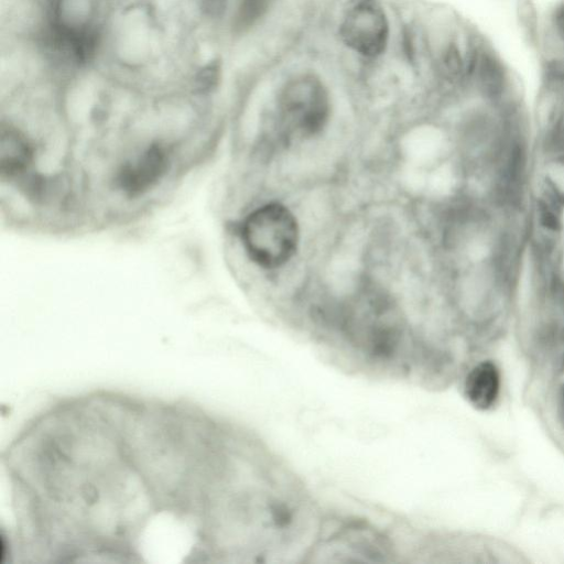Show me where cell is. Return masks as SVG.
<instances>
[{"mask_svg": "<svg viewBox=\"0 0 564 564\" xmlns=\"http://www.w3.org/2000/svg\"><path fill=\"white\" fill-rule=\"evenodd\" d=\"M241 240L249 259L259 268L274 270L296 253L300 228L294 214L278 202L251 212L242 223Z\"/></svg>", "mask_w": 564, "mask_h": 564, "instance_id": "3957f363", "label": "cell"}, {"mask_svg": "<svg viewBox=\"0 0 564 564\" xmlns=\"http://www.w3.org/2000/svg\"><path fill=\"white\" fill-rule=\"evenodd\" d=\"M554 24L556 31L564 40V1L555 10Z\"/></svg>", "mask_w": 564, "mask_h": 564, "instance_id": "30bf717a", "label": "cell"}, {"mask_svg": "<svg viewBox=\"0 0 564 564\" xmlns=\"http://www.w3.org/2000/svg\"><path fill=\"white\" fill-rule=\"evenodd\" d=\"M31 149L25 139L13 129H2L0 137V171L12 176L31 161Z\"/></svg>", "mask_w": 564, "mask_h": 564, "instance_id": "52a82bcc", "label": "cell"}, {"mask_svg": "<svg viewBox=\"0 0 564 564\" xmlns=\"http://www.w3.org/2000/svg\"><path fill=\"white\" fill-rule=\"evenodd\" d=\"M165 167L164 152L153 145L132 164L126 166L120 175L121 187L132 195L140 194L156 183Z\"/></svg>", "mask_w": 564, "mask_h": 564, "instance_id": "5b68a950", "label": "cell"}, {"mask_svg": "<svg viewBox=\"0 0 564 564\" xmlns=\"http://www.w3.org/2000/svg\"><path fill=\"white\" fill-rule=\"evenodd\" d=\"M330 97L324 83L310 73L290 77L279 89L275 128L282 141L310 140L326 128Z\"/></svg>", "mask_w": 564, "mask_h": 564, "instance_id": "7a4b0ae2", "label": "cell"}, {"mask_svg": "<svg viewBox=\"0 0 564 564\" xmlns=\"http://www.w3.org/2000/svg\"><path fill=\"white\" fill-rule=\"evenodd\" d=\"M341 43L361 58L381 56L390 40V22L379 0H347L338 24Z\"/></svg>", "mask_w": 564, "mask_h": 564, "instance_id": "277c9868", "label": "cell"}, {"mask_svg": "<svg viewBox=\"0 0 564 564\" xmlns=\"http://www.w3.org/2000/svg\"><path fill=\"white\" fill-rule=\"evenodd\" d=\"M499 386L500 378L497 367L490 361H484L467 376L465 395L474 406L486 410L496 401Z\"/></svg>", "mask_w": 564, "mask_h": 564, "instance_id": "8992f818", "label": "cell"}, {"mask_svg": "<svg viewBox=\"0 0 564 564\" xmlns=\"http://www.w3.org/2000/svg\"><path fill=\"white\" fill-rule=\"evenodd\" d=\"M273 0H240L237 9V25L248 28L259 21L269 10Z\"/></svg>", "mask_w": 564, "mask_h": 564, "instance_id": "ba28073f", "label": "cell"}, {"mask_svg": "<svg viewBox=\"0 0 564 564\" xmlns=\"http://www.w3.org/2000/svg\"><path fill=\"white\" fill-rule=\"evenodd\" d=\"M217 422L202 406L118 392L52 403L12 453L11 501L36 564L213 562Z\"/></svg>", "mask_w": 564, "mask_h": 564, "instance_id": "6da1fadb", "label": "cell"}, {"mask_svg": "<svg viewBox=\"0 0 564 564\" xmlns=\"http://www.w3.org/2000/svg\"><path fill=\"white\" fill-rule=\"evenodd\" d=\"M539 204L542 206L540 207L542 225L551 230H560L561 223L558 218L546 208L547 206L543 202H539Z\"/></svg>", "mask_w": 564, "mask_h": 564, "instance_id": "9c48e42d", "label": "cell"}]
</instances>
